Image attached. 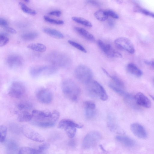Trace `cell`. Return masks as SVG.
<instances>
[{"label": "cell", "instance_id": "6da1fadb", "mask_svg": "<svg viewBox=\"0 0 154 154\" xmlns=\"http://www.w3.org/2000/svg\"><path fill=\"white\" fill-rule=\"evenodd\" d=\"M32 123L43 128L52 127L58 120L60 114L56 110H33L32 112Z\"/></svg>", "mask_w": 154, "mask_h": 154}, {"label": "cell", "instance_id": "7a4b0ae2", "mask_svg": "<svg viewBox=\"0 0 154 154\" xmlns=\"http://www.w3.org/2000/svg\"><path fill=\"white\" fill-rule=\"evenodd\" d=\"M61 90L63 94L67 98L76 102L80 94V89L78 85L69 79L64 80L61 84Z\"/></svg>", "mask_w": 154, "mask_h": 154}, {"label": "cell", "instance_id": "3957f363", "mask_svg": "<svg viewBox=\"0 0 154 154\" xmlns=\"http://www.w3.org/2000/svg\"><path fill=\"white\" fill-rule=\"evenodd\" d=\"M87 85V91L91 96L104 101L107 100L108 96L106 90L98 82L92 80Z\"/></svg>", "mask_w": 154, "mask_h": 154}, {"label": "cell", "instance_id": "277c9868", "mask_svg": "<svg viewBox=\"0 0 154 154\" xmlns=\"http://www.w3.org/2000/svg\"><path fill=\"white\" fill-rule=\"evenodd\" d=\"M74 74L76 79L82 83L87 84L92 81V71L86 66L81 65L78 66L75 70Z\"/></svg>", "mask_w": 154, "mask_h": 154}, {"label": "cell", "instance_id": "5b68a950", "mask_svg": "<svg viewBox=\"0 0 154 154\" xmlns=\"http://www.w3.org/2000/svg\"><path fill=\"white\" fill-rule=\"evenodd\" d=\"M58 128L64 130L66 132L68 137L73 138L75 135L76 128H81L82 125H80L73 121L67 119H62L59 122Z\"/></svg>", "mask_w": 154, "mask_h": 154}, {"label": "cell", "instance_id": "8992f818", "mask_svg": "<svg viewBox=\"0 0 154 154\" xmlns=\"http://www.w3.org/2000/svg\"><path fill=\"white\" fill-rule=\"evenodd\" d=\"M57 70L54 66L47 65L38 66L31 68L29 73L32 77L37 78L42 76H47L55 73Z\"/></svg>", "mask_w": 154, "mask_h": 154}, {"label": "cell", "instance_id": "52a82bcc", "mask_svg": "<svg viewBox=\"0 0 154 154\" xmlns=\"http://www.w3.org/2000/svg\"><path fill=\"white\" fill-rule=\"evenodd\" d=\"M26 92V88L24 84L20 81H15L10 85L8 94L13 98L20 99L25 96Z\"/></svg>", "mask_w": 154, "mask_h": 154}, {"label": "cell", "instance_id": "ba28073f", "mask_svg": "<svg viewBox=\"0 0 154 154\" xmlns=\"http://www.w3.org/2000/svg\"><path fill=\"white\" fill-rule=\"evenodd\" d=\"M101 134L98 131H93L88 133L84 138L82 146L85 149H89L95 146L100 141Z\"/></svg>", "mask_w": 154, "mask_h": 154}, {"label": "cell", "instance_id": "9c48e42d", "mask_svg": "<svg viewBox=\"0 0 154 154\" xmlns=\"http://www.w3.org/2000/svg\"><path fill=\"white\" fill-rule=\"evenodd\" d=\"M35 96L38 100L44 104H49L53 100L52 93L48 89L45 88H41L37 90Z\"/></svg>", "mask_w": 154, "mask_h": 154}, {"label": "cell", "instance_id": "30bf717a", "mask_svg": "<svg viewBox=\"0 0 154 154\" xmlns=\"http://www.w3.org/2000/svg\"><path fill=\"white\" fill-rule=\"evenodd\" d=\"M98 44L102 51L108 57L113 58L122 57V54L114 49L110 44L100 40L98 41Z\"/></svg>", "mask_w": 154, "mask_h": 154}, {"label": "cell", "instance_id": "8fae6325", "mask_svg": "<svg viewBox=\"0 0 154 154\" xmlns=\"http://www.w3.org/2000/svg\"><path fill=\"white\" fill-rule=\"evenodd\" d=\"M115 43L118 47L126 51L130 54H133L135 52V49L132 43L127 38H118L115 40Z\"/></svg>", "mask_w": 154, "mask_h": 154}, {"label": "cell", "instance_id": "7c38bea8", "mask_svg": "<svg viewBox=\"0 0 154 154\" xmlns=\"http://www.w3.org/2000/svg\"><path fill=\"white\" fill-rule=\"evenodd\" d=\"M21 130L23 135L28 139L39 142H42L45 141V139L42 135L27 126H23Z\"/></svg>", "mask_w": 154, "mask_h": 154}, {"label": "cell", "instance_id": "4fadbf2b", "mask_svg": "<svg viewBox=\"0 0 154 154\" xmlns=\"http://www.w3.org/2000/svg\"><path fill=\"white\" fill-rule=\"evenodd\" d=\"M6 63L7 66L11 69H17L23 64V60L20 56L15 54H11L6 58Z\"/></svg>", "mask_w": 154, "mask_h": 154}, {"label": "cell", "instance_id": "5bb4252c", "mask_svg": "<svg viewBox=\"0 0 154 154\" xmlns=\"http://www.w3.org/2000/svg\"><path fill=\"white\" fill-rule=\"evenodd\" d=\"M133 133L137 137L141 139H145L147 136V132L144 127L138 123L132 124L130 127Z\"/></svg>", "mask_w": 154, "mask_h": 154}, {"label": "cell", "instance_id": "9a60e30c", "mask_svg": "<svg viewBox=\"0 0 154 154\" xmlns=\"http://www.w3.org/2000/svg\"><path fill=\"white\" fill-rule=\"evenodd\" d=\"M134 98L135 103L138 105L146 108H149L151 107V103L150 100L142 93H137Z\"/></svg>", "mask_w": 154, "mask_h": 154}, {"label": "cell", "instance_id": "2e32d148", "mask_svg": "<svg viewBox=\"0 0 154 154\" xmlns=\"http://www.w3.org/2000/svg\"><path fill=\"white\" fill-rule=\"evenodd\" d=\"M116 139L117 141L126 147H132L135 144L134 140L127 136L118 135L116 136Z\"/></svg>", "mask_w": 154, "mask_h": 154}, {"label": "cell", "instance_id": "e0dca14e", "mask_svg": "<svg viewBox=\"0 0 154 154\" xmlns=\"http://www.w3.org/2000/svg\"><path fill=\"white\" fill-rule=\"evenodd\" d=\"M127 71L130 73L137 77H140L143 75V72L135 64L128 63L126 66Z\"/></svg>", "mask_w": 154, "mask_h": 154}, {"label": "cell", "instance_id": "ac0fdd59", "mask_svg": "<svg viewBox=\"0 0 154 154\" xmlns=\"http://www.w3.org/2000/svg\"><path fill=\"white\" fill-rule=\"evenodd\" d=\"M18 146L16 143L13 140H9L6 145V154H17Z\"/></svg>", "mask_w": 154, "mask_h": 154}, {"label": "cell", "instance_id": "d6986e66", "mask_svg": "<svg viewBox=\"0 0 154 154\" xmlns=\"http://www.w3.org/2000/svg\"><path fill=\"white\" fill-rule=\"evenodd\" d=\"M74 29L79 35L86 39L92 41L95 40L94 36L84 29L75 27Z\"/></svg>", "mask_w": 154, "mask_h": 154}, {"label": "cell", "instance_id": "ffe728a7", "mask_svg": "<svg viewBox=\"0 0 154 154\" xmlns=\"http://www.w3.org/2000/svg\"><path fill=\"white\" fill-rule=\"evenodd\" d=\"M43 30L45 33L55 38L61 39L64 37V35L61 32L54 29L45 28H44Z\"/></svg>", "mask_w": 154, "mask_h": 154}, {"label": "cell", "instance_id": "44dd1931", "mask_svg": "<svg viewBox=\"0 0 154 154\" xmlns=\"http://www.w3.org/2000/svg\"><path fill=\"white\" fill-rule=\"evenodd\" d=\"M32 118V112L28 111H21L18 114L17 119L21 122H27L31 121Z\"/></svg>", "mask_w": 154, "mask_h": 154}, {"label": "cell", "instance_id": "7402d4cb", "mask_svg": "<svg viewBox=\"0 0 154 154\" xmlns=\"http://www.w3.org/2000/svg\"><path fill=\"white\" fill-rule=\"evenodd\" d=\"M27 47L32 50L40 52L45 51L47 48L44 45L40 43L31 44L27 46Z\"/></svg>", "mask_w": 154, "mask_h": 154}, {"label": "cell", "instance_id": "603a6c76", "mask_svg": "<svg viewBox=\"0 0 154 154\" xmlns=\"http://www.w3.org/2000/svg\"><path fill=\"white\" fill-rule=\"evenodd\" d=\"M102 70L104 73L106 74L107 76L112 79L114 83V84L121 88L124 87V83L119 78L115 75H110L108 72L104 68H102Z\"/></svg>", "mask_w": 154, "mask_h": 154}, {"label": "cell", "instance_id": "cb8c5ba5", "mask_svg": "<svg viewBox=\"0 0 154 154\" xmlns=\"http://www.w3.org/2000/svg\"><path fill=\"white\" fill-rule=\"evenodd\" d=\"M94 16L98 20L103 21L107 20L109 17L107 10H99L94 13Z\"/></svg>", "mask_w": 154, "mask_h": 154}, {"label": "cell", "instance_id": "d4e9b609", "mask_svg": "<svg viewBox=\"0 0 154 154\" xmlns=\"http://www.w3.org/2000/svg\"><path fill=\"white\" fill-rule=\"evenodd\" d=\"M38 36V33L35 32H29L25 33L21 35L22 39L26 41H31L33 40Z\"/></svg>", "mask_w": 154, "mask_h": 154}, {"label": "cell", "instance_id": "484cf974", "mask_svg": "<svg viewBox=\"0 0 154 154\" xmlns=\"http://www.w3.org/2000/svg\"><path fill=\"white\" fill-rule=\"evenodd\" d=\"M38 149L29 147H23L21 148L18 152V154H41Z\"/></svg>", "mask_w": 154, "mask_h": 154}, {"label": "cell", "instance_id": "4316f807", "mask_svg": "<svg viewBox=\"0 0 154 154\" xmlns=\"http://www.w3.org/2000/svg\"><path fill=\"white\" fill-rule=\"evenodd\" d=\"M72 19L73 21L87 27H91L92 26V24L90 21L83 18L73 17L72 18Z\"/></svg>", "mask_w": 154, "mask_h": 154}, {"label": "cell", "instance_id": "83f0119b", "mask_svg": "<svg viewBox=\"0 0 154 154\" xmlns=\"http://www.w3.org/2000/svg\"><path fill=\"white\" fill-rule=\"evenodd\" d=\"M32 105L29 103L26 102L19 103L17 106V109L20 111H28L32 108Z\"/></svg>", "mask_w": 154, "mask_h": 154}, {"label": "cell", "instance_id": "f1b7e54d", "mask_svg": "<svg viewBox=\"0 0 154 154\" xmlns=\"http://www.w3.org/2000/svg\"><path fill=\"white\" fill-rule=\"evenodd\" d=\"M19 5L21 10L24 12L32 15H35L36 14V12L35 11L30 8L25 4L20 2Z\"/></svg>", "mask_w": 154, "mask_h": 154}, {"label": "cell", "instance_id": "f546056e", "mask_svg": "<svg viewBox=\"0 0 154 154\" xmlns=\"http://www.w3.org/2000/svg\"><path fill=\"white\" fill-rule=\"evenodd\" d=\"M109 87L114 92L121 96H124L127 93L122 90L121 88L112 83H109L108 85Z\"/></svg>", "mask_w": 154, "mask_h": 154}, {"label": "cell", "instance_id": "4dcf8cb0", "mask_svg": "<svg viewBox=\"0 0 154 154\" xmlns=\"http://www.w3.org/2000/svg\"><path fill=\"white\" fill-rule=\"evenodd\" d=\"M134 10L135 12L143 14L154 18V13L138 7H136Z\"/></svg>", "mask_w": 154, "mask_h": 154}, {"label": "cell", "instance_id": "1f68e13d", "mask_svg": "<svg viewBox=\"0 0 154 154\" xmlns=\"http://www.w3.org/2000/svg\"><path fill=\"white\" fill-rule=\"evenodd\" d=\"M85 114L86 117L87 119H91L95 116V109L85 108Z\"/></svg>", "mask_w": 154, "mask_h": 154}, {"label": "cell", "instance_id": "d6a6232c", "mask_svg": "<svg viewBox=\"0 0 154 154\" xmlns=\"http://www.w3.org/2000/svg\"><path fill=\"white\" fill-rule=\"evenodd\" d=\"M0 141L1 143L4 142L7 134L6 127L3 125L0 126Z\"/></svg>", "mask_w": 154, "mask_h": 154}, {"label": "cell", "instance_id": "836d02e7", "mask_svg": "<svg viewBox=\"0 0 154 154\" xmlns=\"http://www.w3.org/2000/svg\"><path fill=\"white\" fill-rule=\"evenodd\" d=\"M44 18L45 21L50 23L57 25H62L64 23L63 21L62 20L54 19L46 16H44Z\"/></svg>", "mask_w": 154, "mask_h": 154}, {"label": "cell", "instance_id": "e575fe53", "mask_svg": "<svg viewBox=\"0 0 154 154\" xmlns=\"http://www.w3.org/2000/svg\"><path fill=\"white\" fill-rule=\"evenodd\" d=\"M68 42L71 45L79 50L84 52H87L86 50L82 45L72 40H68Z\"/></svg>", "mask_w": 154, "mask_h": 154}, {"label": "cell", "instance_id": "d590c367", "mask_svg": "<svg viewBox=\"0 0 154 154\" xmlns=\"http://www.w3.org/2000/svg\"><path fill=\"white\" fill-rule=\"evenodd\" d=\"M9 38L3 34L0 35V46L1 47L5 45L8 42Z\"/></svg>", "mask_w": 154, "mask_h": 154}, {"label": "cell", "instance_id": "8d00e7d4", "mask_svg": "<svg viewBox=\"0 0 154 154\" xmlns=\"http://www.w3.org/2000/svg\"><path fill=\"white\" fill-rule=\"evenodd\" d=\"M84 106L85 108L95 109L96 105L95 104L91 101H86L84 103Z\"/></svg>", "mask_w": 154, "mask_h": 154}, {"label": "cell", "instance_id": "74e56055", "mask_svg": "<svg viewBox=\"0 0 154 154\" xmlns=\"http://www.w3.org/2000/svg\"><path fill=\"white\" fill-rule=\"evenodd\" d=\"M144 63L154 69V59H147L144 60Z\"/></svg>", "mask_w": 154, "mask_h": 154}, {"label": "cell", "instance_id": "f35d334b", "mask_svg": "<svg viewBox=\"0 0 154 154\" xmlns=\"http://www.w3.org/2000/svg\"><path fill=\"white\" fill-rule=\"evenodd\" d=\"M107 11L109 16L113 18L118 19L119 18V17L118 15L113 11L108 10Z\"/></svg>", "mask_w": 154, "mask_h": 154}, {"label": "cell", "instance_id": "ab89813d", "mask_svg": "<svg viewBox=\"0 0 154 154\" xmlns=\"http://www.w3.org/2000/svg\"><path fill=\"white\" fill-rule=\"evenodd\" d=\"M49 146V144L48 143H44L39 146L38 150L42 153L43 151L48 148Z\"/></svg>", "mask_w": 154, "mask_h": 154}, {"label": "cell", "instance_id": "60d3db41", "mask_svg": "<svg viewBox=\"0 0 154 154\" xmlns=\"http://www.w3.org/2000/svg\"><path fill=\"white\" fill-rule=\"evenodd\" d=\"M48 14L50 15L60 17L61 14V12L59 10H56L50 11Z\"/></svg>", "mask_w": 154, "mask_h": 154}, {"label": "cell", "instance_id": "b9f144b4", "mask_svg": "<svg viewBox=\"0 0 154 154\" xmlns=\"http://www.w3.org/2000/svg\"><path fill=\"white\" fill-rule=\"evenodd\" d=\"M8 22L5 19L1 18L0 19V26L4 27L8 26Z\"/></svg>", "mask_w": 154, "mask_h": 154}, {"label": "cell", "instance_id": "7bdbcfd3", "mask_svg": "<svg viewBox=\"0 0 154 154\" xmlns=\"http://www.w3.org/2000/svg\"><path fill=\"white\" fill-rule=\"evenodd\" d=\"M5 30L7 32L11 34H15L16 33V31L14 28L7 26L5 28Z\"/></svg>", "mask_w": 154, "mask_h": 154}, {"label": "cell", "instance_id": "ee69618b", "mask_svg": "<svg viewBox=\"0 0 154 154\" xmlns=\"http://www.w3.org/2000/svg\"><path fill=\"white\" fill-rule=\"evenodd\" d=\"M87 2L88 3L95 6H98L100 5L99 3L96 1L88 0Z\"/></svg>", "mask_w": 154, "mask_h": 154}, {"label": "cell", "instance_id": "f6af8a7d", "mask_svg": "<svg viewBox=\"0 0 154 154\" xmlns=\"http://www.w3.org/2000/svg\"><path fill=\"white\" fill-rule=\"evenodd\" d=\"M108 24L110 27H112L114 25V22L113 20H110L108 21Z\"/></svg>", "mask_w": 154, "mask_h": 154}, {"label": "cell", "instance_id": "bcb514c9", "mask_svg": "<svg viewBox=\"0 0 154 154\" xmlns=\"http://www.w3.org/2000/svg\"><path fill=\"white\" fill-rule=\"evenodd\" d=\"M150 96L152 98V99L154 101V96L152 95H150Z\"/></svg>", "mask_w": 154, "mask_h": 154}, {"label": "cell", "instance_id": "7dc6e473", "mask_svg": "<svg viewBox=\"0 0 154 154\" xmlns=\"http://www.w3.org/2000/svg\"><path fill=\"white\" fill-rule=\"evenodd\" d=\"M25 2H27V3H28L29 2V0H25L24 1Z\"/></svg>", "mask_w": 154, "mask_h": 154}, {"label": "cell", "instance_id": "c3c4849f", "mask_svg": "<svg viewBox=\"0 0 154 154\" xmlns=\"http://www.w3.org/2000/svg\"><path fill=\"white\" fill-rule=\"evenodd\" d=\"M117 2H119V3H120L122 2V1H117Z\"/></svg>", "mask_w": 154, "mask_h": 154}, {"label": "cell", "instance_id": "681fc988", "mask_svg": "<svg viewBox=\"0 0 154 154\" xmlns=\"http://www.w3.org/2000/svg\"><path fill=\"white\" fill-rule=\"evenodd\" d=\"M153 81H154V79H153Z\"/></svg>", "mask_w": 154, "mask_h": 154}]
</instances>
